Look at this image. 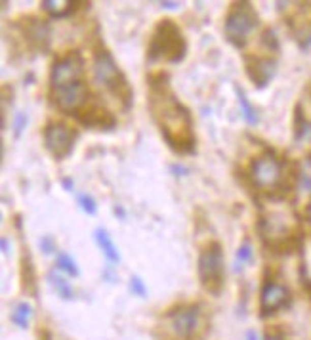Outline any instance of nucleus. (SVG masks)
<instances>
[{"instance_id":"bb28decb","label":"nucleus","mask_w":311,"mask_h":340,"mask_svg":"<svg viewBox=\"0 0 311 340\" xmlns=\"http://www.w3.org/2000/svg\"><path fill=\"white\" fill-rule=\"evenodd\" d=\"M130 289H132L134 294H138V296H145L147 294V289L143 285V281H141L140 277H132L130 279Z\"/></svg>"},{"instance_id":"dca6fc26","label":"nucleus","mask_w":311,"mask_h":340,"mask_svg":"<svg viewBox=\"0 0 311 340\" xmlns=\"http://www.w3.org/2000/svg\"><path fill=\"white\" fill-rule=\"evenodd\" d=\"M80 2H69V0H59V2H54V0H44L40 6L46 10L52 17H67L71 14H75Z\"/></svg>"},{"instance_id":"4468645a","label":"nucleus","mask_w":311,"mask_h":340,"mask_svg":"<svg viewBox=\"0 0 311 340\" xmlns=\"http://www.w3.org/2000/svg\"><path fill=\"white\" fill-rule=\"evenodd\" d=\"M277 71V64L269 57H254L246 64V73L258 88H264Z\"/></svg>"},{"instance_id":"cd10ccee","label":"nucleus","mask_w":311,"mask_h":340,"mask_svg":"<svg viewBox=\"0 0 311 340\" xmlns=\"http://www.w3.org/2000/svg\"><path fill=\"white\" fill-rule=\"evenodd\" d=\"M40 249H42L46 254L54 253V241H52V237H42L40 239Z\"/></svg>"},{"instance_id":"473e14b6","label":"nucleus","mask_w":311,"mask_h":340,"mask_svg":"<svg viewBox=\"0 0 311 340\" xmlns=\"http://www.w3.org/2000/svg\"><path fill=\"white\" fill-rule=\"evenodd\" d=\"M265 340H283L281 336H277V334H267V338Z\"/></svg>"},{"instance_id":"c85d7f7f","label":"nucleus","mask_w":311,"mask_h":340,"mask_svg":"<svg viewBox=\"0 0 311 340\" xmlns=\"http://www.w3.org/2000/svg\"><path fill=\"white\" fill-rule=\"evenodd\" d=\"M161 6L166 10H176L179 6V2H161Z\"/></svg>"},{"instance_id":"412c9836","label":"nucleus","mask_w":311,"mask_h":340,"mask_svg":"<svg viewBox=\"0 0 311 340\" xmlns=\"http://www.w3.org/2000/svg\"><path fill=\"white\" fill-rule=\"evenodd\" d=\"M55 266H57V269H61V271H65V273H69V275H73V277L78 275L77 262L73 260L69 254L57 253V262H55Z\"/></svg>"},{"instance_id":"f3484780","label":"nucleus","mask_w":311,"mask_h":340,"mask_svg":"<svg viewBox=\"0 0 311 340\" xmlns=\"http://www.w3.org/2000/svg\"><path fill=\"white\" fill-rule=\"evenodd\" d=\"M96 241H98V245H100L101 253L105 254L111 262H120V254H118L117 246H115V243H113L109 237V233L103 230V228H98V230H96Z\"/></svg>"},{"instance_id":"a211bd4d","label":"nucleus","mask_w":311,"mask_h":340,"mask_svg":"<svg viewBox=\"0 0 311 340\" xmlns=\"http://www.w3.org/2000/svg\"><path fill=\"white\" fill-rule=\"evenodd\" d=\"M48 281H50L52 289L57 293V296H61L63 300H71L73 298V289H71V285L61 275H57L55 271H50L48 273Z\"/></svg>"},{"instance_id":"9b49d317","label":"nucleus","mask_w":311,"mask_h":340,"mask_svg":"<svg viewBox=\"0 0 311 340\" xmlns=\"http://www.w3.org/2000/svg\"><path fill=\"white\" fill-rule=\"evenodd\" d=\"M75 117L78 119L80 125H84L88 128H98V130H111L117 125V119L105 107H100V105L84 107V109L78 111Z\"/></svg>"},{"instance_id":"f704fd0d","label":"nucleus","mask_w":311,"mask_h":340,"mask_svg":"<svg viewBox=\"0 0 311 340\" xmlns=\"http://www.w3.org/2000/svg\"><path fill=\"white\" fill-rule=\"evenodd\" d=\"M307 220L311 222V203H309V205H307Z\"/></svg>"},{"instance_id":"c756f323","label":"nucleus","mask_w":311,"mask_h":340,"mask_svg":"<svg viewBox=\"0 0 311 340\" xmlns=\"http://www.w3.org/2000/svg\"><path fill=\"white\" fill-rule=\"evenodd\" d=\"M0 245H2V253H4V254H8V253H10V243H8V239L2 237V241H0Z\"/></svg>"},{"instance_id":"2eb2a0df","label":"nucleus","mask_w":311,"mask_h":340,"mask_svg":"<svg viewBox=\"0 0 311 340\" xmlns=\"http://www.w3.org/2000/svg\"><path fill=\"white\" fill-rule=\"evenodd\" d=\"M21 281H23L25 291L35 294V291H37V277H35V268H33L29 249H25V246H23V254H21Z\"/></svg>"},{"instance_id":"2f4dec72","label":"nucleus","mask_w":311,"mask_h":340,"mask_svg":"<svg viewBox=\"0 0 311 340\" xmlns=\"http://www.w3.org/2000/svg\"><path fill=\"white\" fill-rule=\"evenodd\" d=\"M63 186H65V190H71V188H73V182L67 178V180H63Z\"/></svg>"},{"instance_id":"b1692460","label":"nucleus","mask_w":311,"mask_h":340,"mask_svg":"<svg viewBox=\"0 0 311 340\" xmlns=\"http://www.w3.org/2000/svg\"><path fill=\"white\" fill-rule=\"evenodd\" d=\"M296 140L298 142H311V122L309 120H303L298 132H296Z\"/></svg>"},{"instance_id":"7ed1b4c3","label":"nucleus","mask_w":311,"mask_h":340,"mask_svg":"<svg viewBox=\"0 0 311 340\" xmlns=\"http://www.w3.org/2000/svg\"><path fill=\"white\" fill-rule=\"evenodd\" d=\"M94 77L100 82L101 86H105L113 96H117L120 102L125 103V107L132 102V90L126 80L125 73L120 71L115 57L107 50H100L94 57Z\"/></svg>"},{"instance_id":"6e6552de","label":"nucleus","mask_w":311,"mask_h":340,"mask_svg":"<svg viewBox=\"0 0 311 340\" xmlns=\"http://www.w3.org/2000/svg\"><path fill=\"white\" fill-rule=\"evenodd\" d=\"M88 88L77 80L65 86L52 88V100L61 111L69 113V115H77L80 109H84L86 102H88Z\"/></svg>"},{"instance_id":"ddd939ff","label":"nucleus","mask_w":311,"mask_h":340,"mask_svg":"<svg viewBox=\"0 0 311 340\" xmlns=\"http://www.w3.org/2000/svg\"><path fill=\"white\" fill-rule=\"evenodd\" d=\"M288 300V291L287 287H283L281 283H265L262 289V300H260V308L262 314H273L279 308H283Z\"/></svg>"},{"instance_id":"a878e982","label":"nucleus","mask_w":311,"mask_h":340,"mask_svg":"<svg viewBox=\"0 0 311 340\" xmlns=\"http://www.w3.org/2000/svg\"><path fill=\"white\" fill-rule=\"evenodd\" d=\"M25 127H27V115L25 113H17L16 119H14V134H16V138L21 136Z\"/></svg>"},{"instance_id":"f03ea898","label":"nucleus","mask_w":311,"mask_h":340,"mask_svg":"<svg viewBox=\"0 0 311 340\" xmlns=\"http://www.w3.org/2000/svg\"><path fill=\"white\" fill-rule=\"evenodd\" d=\"M187 52V42L183 33L172 19H163L153 31L147 46V59L157 61L164 59L168 64H179Z\"/></svg>"},{"instance_id":"c9c22d12","label":"nucleus","mask_w":311,"mask_h":340,"mask_svg":"<svg viewBox=\"0 0 311 340\" xmlns=\"http://www.w3.org/2000/svg\"><path fill=\"white\" fill-rule=\"evenodd\" d=\"M44 340H50V336H48L46 332H44Z\"/></svg>"},{"instance_id":"f8f14e48","label":"nucleus","mask_w":311,"mask_h":340,"mask_svg":"<svg viewBox=\"0 0 311 340\" xmlns=\"http://www.w3.org/2000/svg\"><path fill=\"white\" fill-rule=\"evenodd\" d=\"M19 29L31 46L42 48V50L48 48V42H50V25L48 23L40 21L37 17H25L19 21Z\"/></svg>"},{"instance_id":"1a4fd4ad","label":"nucleus","mask_w":311,"mask_h":340,"mask_svg":"<svg viewBox=\"0 0 311 340\" xmlns=\"http://www.w3.org/2000/svg\"><path fill=\"white\" fill-rule=\"evenodd\" d=\"M82 67H84V61H82V57L78 54H69V55L59 57V59L52 65V71H50L52 88L77 82L78 77L82 75Z\"/></svg>"},{"instance_id":"9d476101","label":"nucleus","mask_w":311,"mask_h":340,"mask_svg":"<svg viewBox=\"0 0 311 340\" xmlns=\"http://www.w3.org/2000/svg\"><path fill=\"white\" fill-rule=\"evenodd\" d=\"M168 323V331L179 340H189L197 331L199 325V308L195 306H183V308L176 310L168 314L166 317Z\"/></svg>"},{"instance_id":"72a5a7b5","label":"nucleus","mask_w":311,"mask_h":340,"mask_svg":"<svg viewBox=\"0 0 311 340\" xmlns=\"http://www.w3.org/2000/svg\"><path fill=\"white\" fill-rule=\"evenodd\" d=\"M115 214H117V216H122V218H125V210H122V208H115Z\"/></svg>"},{"instance_id":"aec40b11","label":"nucleus","mask_w":311,"mask_h":340,"mask_svg":"<svg viewBox=\"0 0 311 340\" xmlns=\"http://www.w3.org/2000/svg\"><path fill=\"white\" fill-rule=\"evenodd\" d=\"M29 319H31V306L27 302H19L14 312H12V321L19 327V329H27L29 325Z\"/></svg>"},{"instance_id":"39448f33","label":"nucleus","mask_w":311,"mask_h":340,"mask_svg":"<svg viewBox=\"0 0 311 340\" xmlns=\"http://www.w3.org/2000/svg\"><path fill=\"white\" fill-rule=\"evenodd\" d=\"M258 25V14L250 2H239L229 10L226 17V37L237 48L244 46L248 35Z\"/></svg>"},{"instance_id":"f257e3e1","label":"nucleus","mask_w":311,"mask_h":340,"mask_svg":"<svg viewBox=\"0 0 311 340\" xmlns=\"http://www.w3.org/2000/svg\"><path fill=\"white\" fill-rule=\"evenodd\" d=\"M166 75L161 73V80L151 77V98L149 107L153 113L157 127L163 134L164 142L176 153H191L195 149L193 119L187 107L181 105L176 96L170 92Z\"/></svg>"},{"instance_id":"4be33fe9","label":"nucleus","mask_w":311,"mask_h":340,"mask_svg":"<svg viewBox=\"0 0 311 340\" xmlns=\"http://www.w3.org/2000/svg\"><path fill=\"white\" fill-rule=\"evenodd\" d=\"M300 183H302L303 190H311V155H307L303 161V166L300 170Z\"/></svg>"},{"instance_id":"393cba45","label":"nucleus","mask_w":311,"mask_h":340,"mask_svg":"<svg viewBox=\"0 0 311 340\" xmlns=\"http://www.w3.org/2000/svg\"><path fill=\"white\" fill-rule=\"evenodd\" d=\"M252 260V246L248 243H244V245L239 246V251H237V264H244V262H250Z\"/></svg>"},{"instance_id":"7c9ffc66","label":"nucleus","mask_w":311,"mask_h":340,"mask_svg":"<svg viewBox=\"0 0 311 340\" xmlns=\"http://www.w3.org/2000/svg\"><path fill=\"white\" fill-rule=\"evenodd\" d=\"M246 340H258V334L254 331H248V334H246Z\"/></svg>"},{"instance_id":"20e7f679","label":"nucleus","mask_w":311,"mask_h":340,"mask_svg":"<svg viewBox=\"0 0 311 340\" xmlns=\"http://www.w3.org/2000/svg\"><path fill=\"white\" fill-rule=\"evenodd\" d=\"M197 269H199V279H201L202 287L208 293L218 294L224 287V273H226L224 251L220 243H210L206 249H202L199 254Z\"/></svg>"},{"instance_id":"6ab92c4d","label":"nucleus","mask_w":311,"mask_h":340,"mask_svg":"<svg viewBox=\"0 0 311 340\" xmlns=\"http://www.w3.org/2000/svg\"><path fill=\"white\" fill-rule=\"evenodd\" d=\"M237 90V96H239V103H241V111H242V117H244V120L248 122V125H258V113L256 109L252 107V103L248 102V98H246V94L242 92L241 88L237 86L235 88Z\"/></svg>"},{"instance_id":"0eeeda50","label":"nucleus","mask_w":311,"mask_h":340,"mask_svg":"<svg viewBox=\"0 0 311 340\" xmlns=\"http://www.w3.org/2000/svg\"><path fill=\"white\" fill-rule=\"evenodd\" d=\"M283 176L281 161L273 153H264L252 163V180L260 190L277 188Z\"/></svg>"},{"instance_id":"423d86ee","label":"nucleus","mask_w":311,"mask_h":340,"mask_svg":"<svg viewBox=\"0 0 311 340\" xmlns=\"http://www.w3.org/2000/svg\"><path fill=\"white\" fill-rule=\"evenodd\" d=\"M75 132L61 122H52L44 128V145L57 161L69 157L75 147Z\"/></svg>"},{"instance_id":"5701e85b","label":"nucleus","mask_w":311,"mask_h":340,"mask_svg":"<svg viewBox=\"0 0 311 340\" xmlns=\"http://www.w3.org/2000/svg\"><path fill=\"white\" fill-rule=\"evenodd\" d=\"M78 203H80V206H82V210H84L86 214L94 216V214L98 212V205H96L94 197H90V195H86V193H80V195H78Z\"/></svg>"}]
</instances>
